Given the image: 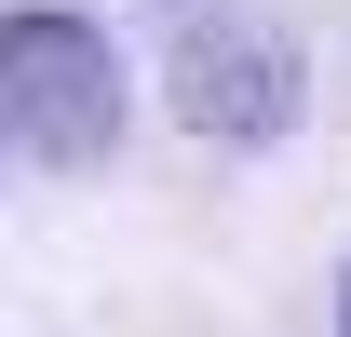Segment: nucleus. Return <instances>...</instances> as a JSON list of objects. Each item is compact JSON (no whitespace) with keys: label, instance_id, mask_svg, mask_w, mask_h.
I'll return each mask as SVG.
<instances>
[{"label":"nucleus","instance_id":"nucleus-1","mask_svg":"<svg viewBox=\"0 0 351 337\" xmlns=\"http://www.w3.org/2000/svg\"><path fill=\"white\" fill-rule=\"evenodd\" d=\"M122 108H135V82H122L95 14H68V0H14L0 14V135H27V162L95 175L122 149Z\"/></svg>","mask_w":351,"mask_h":337},{"label":"nucleus","instance_id":"nucleus-2","mask_svg":"<svg viewBox=\"0 0 351 337\" xmlns=\"http://www.w3.org/2000/svg\"><path fill=\"white\" fill-rule=\"evenodd\" d=\"M162 95L189 135H217V149H270V135L298 122V41L270 27V14H189L162 41Z\"/></svg>","mask_w":351,"mask_h":337},{"label":"nucleus","instance_id":"nucleus-3","mask_svg":"<svg viewBox=\"0 0 351 337\" xmlns=\"http://www.w3.org/2000/svg\"><path fill=\"white\" fill-rule=\"evenodd\" d=\"M338 337H351V270H338Z\"/></svg>","mask_w":351,"mask_h":337}]
</instances>
